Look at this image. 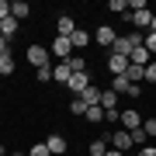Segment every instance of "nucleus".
Listing matches in <instances>:
<instances>
[{
  "instance_id": "obj_10",
  "label": "nucleus",
  "mask_w": 156,
  "mask_h": 156,
  "mask_svg": "<svg viewBox=\"0 0 156 156\" xmlns=\"http://www.w3.org/2000/svg\"><path fill=\"white\" fill-rule=\"evenodd\" d=\"M45 146H49V153H52V156H59V153H66V149H69V146H66V135H59V132H56V135H49V139H45Z\"/></svg>"
},
{
  "instance_id": "obj_33",
  "label": "nucleus",
  "mask_w": 156,
  "mask_h": 156,
  "mask_svg": "<svg viewBox=\"0 0 156 156\" xmlns=\"http://www.w3.org/2000/svg\"><path fill=\"white\" fill-rule=\"evenodd\" d=\"M135 156H156V146H142V149L135 153Z\"/></svg>"
},
{
  "instance_id": "obj_34",
  "label": "nucleus",
  "mask_w": 156,
  "mask_h": 156,
  "mask_svg": "<svg viewBox=\"0 0 156 156\" xmlns=\"http://www.w3.org/2000/svg\"><path fill=\"white\" fill-rule=\"evenodd\" d=\"M7 52H11V42H7L4 35H0V56H7Z\"/></svg>"
},
{
  "instance_id": "obj_30",
  "label": "nucleus",
  "mask_w": 156,
  "mask_h": 156,
  "mask_svg": "<svg viewBox=\"0 0 156 156\" xmlns=\"http://www.w3.org/2000/svg\"><path fill=\"white\" fill-rule=\"evenodd\" d=\"M35 76H38L42 83H49V80H52V66H42V69H35Z\"/></svg>"
},
{
  "instance_id": "obj_4",
  "label": "nucleus",
  "mask_w": 156,
  "mask_h": 156,
  "mask_svg": "<svg viewBox=\"0 0 156 156\" xmlns=\"http://www.w3.org/2000/svg\"><path fill=\"white\" fill-rule=\"evenodd\" d=\"M111 146H115L118 153H125V156H128V153L135 149V146H132V132H125V128H118V132L111 135Z\"/></svg>"
},
{
  "instance_id": "obj_12",
  "label": "nucleus",
  "mask_w": 156,
  "mask_h": 156,
  "mask_svg": "<svg viewBox=\"0 0 156 156\" xmlns=\"http://www.w3.org/2000/svg\"><path fill=\"white\" fill-rule=\"evenodd\" d=\"M128 62H132V66H149V62H153V56H149V49H146V45H139V49L128 56Z\"/></svg>"
},
{
  "instance_id": "obj_25",
  "label": "nucleus",
  "mask_w": 156,
  "mask_h": 156,
  "mask_svg": "<svg viewBox=\"0 0 156 156\" xmlns=\"http://www.w3.org/2000/svg\"><path fill=\"white\" fill-rule=\"evenodd\" d=\"M69 66H73V73H87V59L83 56H69Z\"/></svg>"
},
{
  "instance_id": "obj_1",
  "label": "nucleus",
  "mask_w": 156,
  "mask_h": 156,
  "mask_svg": "<svg viewBox=\"0 0 156 156\" xmlns=\"http://www.w3.org/2000/svg\"><path fill=\"white\" fill-rule=\"evenodd\" d=\"M49 52H52L59 62H66V59L73 56V42L66 38V35H56V38H52V45H49Z\"/></svg>"
},
{
  "instance_id": "obj_15",
  "label": "nucleus",
  "mask_w": 156,
  "mask_h": 156,
  "mask_svg": "<svg viewBox=\"0 0 156 156\" xmlns=\"http://www.w3.org/2000/svg\"><path fill=\"white\" fill-rule=\"evenodd\" d=\"M69 42H73V49H83V45H90V42H94V35H87L83 28H76V31L69 35Z\"/></svg>"
},
{
  "instance_id": "obj_17",
  "label": "nucleus",
  "mask_w": 156,
  "mask_h": 156,
  "mask_svg": "<svg viewBox=\"0 0 156 156\" xmlns=\"http://www.w3.org/2000/svg\"><path fill=\"white\" fill-rule=\"evenodd\" d=\"M80 97H83V104H87V108H94V104H101V87H94V83H90Z\"/></svg>"
},
{
  "instance_id": "obj_36",
  "label": "nucleus",
  "mask_w": 156,
  "mask_h": 156,
  "mask_svg": "<svg viewBox=\"0 0 156 156\" xmlns=\"http://www.w3.org/2000/svg\"><path fill=\"white\" fill-rule=\"evenodd\" d=\"M0 153H4V146H0Z\"/></svg>"
},
{
  "instance_id": "obj_26",
  "label": "nucleus",
  "mask_w": 156,
  "mask_h": 156,
  "mask_svg": "<svg viewBox=\"0 0 156 156\" xmlns=\"http://www.w3.org/2000/svg\"><path fill=\"white\" fill-rule=\"evenodd\" d=\"M28 156H52V153H49V146H45V142H35L31 149H28Z\"/></svg>"
},
{
  "instance_id": "obj_18",
  "label": "nucleus",
  "mask_w": 156,
  "mask_h": 156,
  "mask_svg": "<svg viewBox=\"0 0 156 156\" xmlns=\"http://www.w3.org/2000/svg\"><path fill=\"white\" fill-rule=\"evenodd\" d=\"M0 35H4L7 42H11L14 35H17V21H14V17H7V21H0Z\"/></svg>"
},
{
  "instance_id": "obj_11",
  "label": "nucleus",
  "mask_w": 156,
  "mask_h": 156,
  "mask_svg": "<svg viewBox=\"0 0 156 156\" xmlns=\"http://www.w3.org/2000/svg\"><path fill=\"white\" fill-rule=\"evenodd\" d=\"M69 76H73L69 59H66V62H59V66H52V80H56V83H69Z\"/></svg>"
},
{
  "instance_id": "obj_27",
  "label": "nucleus",
  "mask_w": 156,
  "mask_h": 156,
  "mask_svg": "<svg viewBox=\"0 0 156 156\" xmlns=\"http://www.w3.org/2000/svg\"><path fill=\"white\" fill-rule=\"evenodd\" d=\"M142 45L149 49V56L156 59V31H149V35H146V38H142Z\"/></svg>"
},
{
  "instance_id": "obj_21",
  "label": "nucleus",
  "mask_w": 156,
  "mask_h": 156,
  "mask_svg": "<svg viewBox=\"0 0 156 156\" xmlns=\"http://www.w3.org/2000/svg\"><path fill=\"white\" fill-rule=\"evenodd\" d=\"M14 73V56L7 52V56H0V76H11Z\"/></svg>"
},
{
  "instance_id": "obj_28",
  "label": "nucleus",
  "mask_w": 156,
  "mask_h": 156,
  "mask_svg": "<svg viewBox=\"0 0 156 156\" xmlns=\"http://www.w3.org/2000/svg\"><path fill=\"white\" fill-rule=\"evenodd\" d=\"M108 11H115V14H128V4H125V0H111V4H108Z\"/></svg>"
},
{
  "instance_id": "obj_24",
  "label": "nucleus",
  "mask_w": 156,
  "mask_h": 156,
  "mask_svg": "<svg viewBox=\"0 0 156 156\" xmlns=\"http://www.w3.org/2000/svg\"><path fill=\"white\" fill-rule=\"evenodd\" d=\"M69 111L83 118V115H87V104H83V97H73V101H69Z\"/></svg>"
},
{
  "instance_id": "obj_31",
  "label": "nucleus",
  "mask_w": 156,
  "mask_h": 156,
  "mask_svg": "<svg viewBox=\"0 0 156 156\" xmlns=\"http://www.w3.org/2000/svg\"><path fill=\"white\" fill-rule=\"evenodd\" d=\"M146 80H149V83H156V59L146 66Z\"/></svg>"
},
{
  "instance_id": "obj_8",
  "label": "nucleus",
  "mask_w": 156,
  "mask_h": 156,
  "mask_svg": "<svg viewBox=\"0 0 156 156\" xmlns=\"http://www.w3.org/2000/svg\"><path fill=\"white\" fill-rule=\"evenodd\" d=\"M125 17H132L135 31H139V28H149V24H153V11H149V7H146V11H128Z\"/></svg>"
},
{
  "instance_id": "obj_22",
  "label": "nucleus",
  "mask_w": 156,
  "mask_h": 156,
  "mask_svg": "<svg viewBox=\"0 0 156 156\" xmlns=\"http://www.w3.org/2000/svg\"><path fill=\"white\" fill-rule=\"evenodd\" d=\"M128 80H132V83H139V80H146V66H132V62H128V73H125Z\"/></svg>"
},
{
  "instance_id": "obj_29",
  "label": "nucleus",
  "mask_w": 156,
  "mask_h": 156,
  "mask_svg": "<svg viewBox=\"0 0 156 156\" xmlns=\"http://www.w3.org/2000/svg\"><path fill=\"white\" fill-rule=\"evenodd\" d=\"M142 128H146L149 139H156V118H142Z\"/></svg>"
},
{
  "instance_id": "obj_6",
  "label": "nucleus",
  "mask_w": 156,
  "mask_h": 156,
  "mask_svg": "<svg viewBox=\"0 0 156 156\" xmlns=\"http://www.w3.org/2000/svg\"><path fill=\"white\" fill-rule=\"evenodd\" d=\"M122 128H125V132H135V128H142V115L135 111V108H125V111H122Z\"/></svg>"
},
{
  "instance_id": "obj_19",
  "label": "nucleus",
  "mask_w": 156,
  "mask_h": 156,
  "mask_svg": "<svg viewBox=\"0 0 156 156\" xmlns=\"http://www.w3.org/2000/svg\"><path fill=\"white\" fill-rule=\"evenodd\" d=\"M87 122H94V125H101V122H104V108H101V104H94V108H87Z\"/></svg>"
},
{
  "instance_id": "obj_35",
  "label": "nucleus",
  "mask_w": 156,
  "mask_h": 156,
  "mask_svg": "<svg viewBox=\"0 0 156 156\" xmlns=\"http://www.w3.org/2000/svg\"><path fill=\"white\" fill-rule=\"evenodd\" d=\"M104 156H125V153H118V149H108V153H104Z\"/></svg>"
},
{
  "instance_id": "obj_14",
  "label": "nucleus",
  "mask_w": 156,
  "mask_h": 156,
  "mask_svg": "<svg viewBox=\"0 0 156 156\" xmlns=\"http://www.w3.org/2000/svg\"><path fill=\"white\" fill-rule=\"evenodd\" d=\"M101 108L104 111H118V94L115 90H101Z\"/></svg>"
},
{
  "instance_id": "obj_23",
  "label": "nucleus",
  "mask_w": 156,
  "mask_h": 156,
  "mask_svg": "<svg viewBox=\"0 0 156 156\" xmlns=\"http://www.w3.org/2000/svg\"><path fill=\"white\" fill-rule=\"evenodd\" d=\"M132 146H135V149L149 146V135H146V128H135V132H132Z\"/></svg>"
},
{
  "instance_id": "obj_20",
  "label": "nucleus",
  "mask_w": 156,
  "mask_h": 156,
  "mask_svg": "<svg viewBox=\"0 0 156 156\" xmlns=\"http://www.w3.org/2000/svg\"><path fill=\"white\" fill-rule=\"evenodd\" d=\"M108 142H111V139H104V135L94 139V142H90V156H104L108 153Z\"/></svg>"
},
{
  "instance_id": "obj_5",
  "label": "nucleus",
  "mask_w": 156,
  "mask_h": 156,
  "mask_svg": "<svg viewBox=\"0 0 156 156\" xmlns=\"http://www.w3.org/2000/svg\"><path fill=\"white\" fill-rule=\"evenodd\" d=\"M66 87H69V94H73V97H80V94H83V90L90 87V73H73Z\"/></svg>"
},
{
  "instance_id": "obj_7",
  "label": "nucleus",
  "mask_w": 156,
  "mask_h": 156,
  "mask_svg": "<svg viewBox=\"0 0 156 156\" xmlns=\"http://www.w3.org/2000/svg\"><path fill=\"white\" fill-rule=\"evenodd\" d=\"M115 38H118V35H115V28H111V24H101V28L94 31V42H97V45H104V49H111V45H115Z\"/></svg>"
},
{
  "instance_id": "obj_13",
  "label": "nucleus",
  "mask_w": 156,
  "mask_h": 156,
  "mask_svg": "<svg viewBox=\"0 0 156 156\" xmlns=\"http://www.w3.org/2000/svg\"><path fill=\"white\" fill-rule=\"evenodd\" d=\"M56 31H59V35H66V38H69L73 31H76V24H73V17H69V14H59V21H56Z\"/></svg>"
},
{
  "instance_id": "obj_32",
  "label": "nucleus",
  "mask_w": 156,
  "mask_h": 156,
  "mask_svg": "<svg viewBox=\"0 0 156 156\" xmlns=\"http://www.w3.org/2000/svg\"><path fill=\"white\" fill-rule=\"evenodd\" d=\"M7 17H11V4H7V0H0V21H7Z\"/></svg>"
},
{
  "instance_id": "obj_16",
  "label": "nucleus",
  "mask_w": 156,
  "mask_h": 156,
  "mask_svg": "<svg viewBox=\"0 0 156 156\" xmlns=\"http://www.w3.org/2000/svg\"><path fill=\"white\" fill-rule=\"evenodd\" d=\"M28 14H31V7L24 4V0H14V4H11V17H14V21H24Z\"/></svg>"
},
{
  "instance_id": "obj_2",
  "label": "nucleus",
  "mask_w": 156,
  "mask_h": 156,
  "mask_svg": "<svg viewBox=\"0 0 156 156\" xmlns=\"http://www.w3.org/2000/svg\"><path fill=\"white\" fill-rule=\"evenodd\" d=\"M49 56H52V52L45 49V45H28V52H24V59H28V62H31L35 69L49 66Z\"/></svg>"
},
{
  "instance_id": "obj_3",
  "label": "nucleus",
  "mask_w": 156,
  "mask_h": 156,
  "mask_svg": "<svg viewBox=\"0 0 156 156\" xmlns=\"http://www.w3.org/2000/svg\"><path fill=\"white\" fill-rule=\"evenodd\" d=\"M111 90H115V94H128V97H139V94H142V90H139V83H132L128 76H115Z\"/></svg>"
},
{
  "instance_id": "obj_37",
  "label": "nucleus",
  "mask_w": 156,
  "mask_h": 156,
  "mask_svg": "<svg viewBox=\"0 0 156 156\" xmlns=\"http://www.w3.org/2000/svg\"><path fill=\"white\" fill-rule=\"evenodd\" d=\"M0 156H4V153H0Z\"/></svg>"
},
{
  "instance_id": "obj_9",
  "label": "nucleus",
  "mask_w": 156,
  "mask_h": 156,
  "mask_svg": "<svg viewBox=\"0 0 156 156\" xmlns=\"http://www.w3.org/2000/svg\"><path fill=\"white\" fill-rule=\"evenodd\" d=\"M108 69H111L115 76H125V73H128V59H125V56H115V52H108Z\"/></svg>"
}]
</instances>
